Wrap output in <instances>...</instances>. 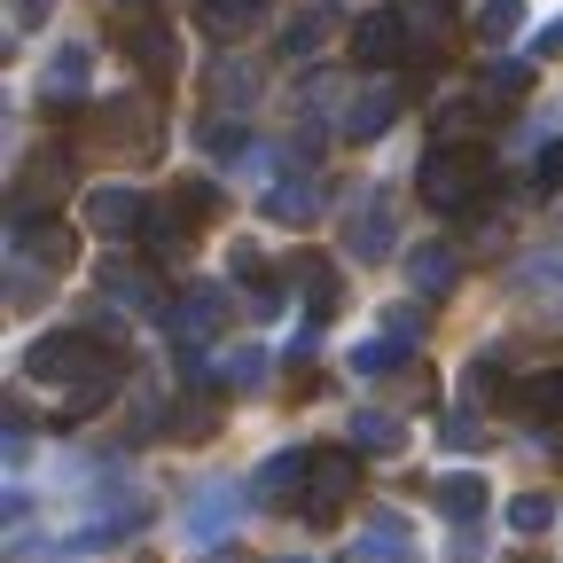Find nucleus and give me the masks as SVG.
Here are the masks:
<instances>
[{"label":"nucleus","instance_id":"32","mask_svg":"<svg viewBox=\"0 0 563 563\" xmlns=\"http://www.w3.org/2000/svg\"><path fill=\"white\" fill-rule=\"evenodd\" d=\"M446 563H485V532H477V525H454V548H446Z\"/></svg>","mask_w":563,"mask_h":563},{"label":"nucleus","instance_id":"33","mask_svg":"<svg viewBox=\"0 0 563 563\" xmlns=\"http://www.w3.org/2000/svg\"><path fill=\"white\" fill-rule=\"evenodd\" d=\"M532 180H540V188H548V196H555V188H563V141H555V150H540V173H532Z\"/></svg>","mask_w":563,"mask_h":563},{"label":"nucleus","instance_id":"35","mask_svg":"<svg viewBox=\"0 0 563 563\" xmlns=\"http://www.w3.org/2000/svg\"><path fill=\"white\" fill-rule=\"evenodd\" d=\"M532 55H563V16H555V24H548V32L532 40Z\"/></svg>","mask_w":563,"mask_h":563},{"label":"nucleus","instance_id":"25","mask_svg":"<svg viewBox=\"0 0 563 563\" xmlns=\"http://www.w3.org/2000/svg\"><path fill=\"white\" fill-rule=\"evenodd\" d=\"M525 87H532V63H493L485 79H477V95H485V102H517Z\"/></svg>","mask_w":563,"mask_h":563},{"label":"nucleus","instance_id":"18","mask_svg":"<svg viewBox=\"0 0 563 563\" xmlns=\"http://www.w3.org/2000/svg\"><path fill=\"white\" fill-rule=\"evenodd\" d=\"M125 47L141 55V70H150V79H173V63H180V47H173L165 24H125Z\"/></svg>","mask_w":563,"mask_h":563},{"label":"nucleus","instance_id":"4","mask_svg":"<svg viewBox=\"0 0 563 563\" xmlns=\"http://www.w3.org/2000/svg\"><path fill=\"white\" fill-rule=\"evenodd\" d=\"M415 55V32H407V9H376V16H361L352 24V63H407Z\"/></svg>","mask_w":563,"mask_h":563},{"label":"nucleus","instance_id":"7","mask_svg":"<svg viewBox=\"0 0 563 563\" xmlns=\"http://www.w3.org/2000/svg\"><path fill=\"white\" fill-rule=\"evenodd\" d=\"M235 517H243L235 485H228V477H211L196 501H188V540H203V548H211V540H228V532H235Z\"/></svg>","mask_w":563,"mask_h":563},{"label":"nucleus","instance_id":"5","mask_svg":"<svg viewBox=\"0 0 563 563\" xmlns=\"http://www.w3.org/2000/svg\"><path fill=\"white\" fill-rule=\"evenodd\" d=\"M415 336H422V313L399 306V313H391V336H368L361 352H352V376H391L407 352H415Z\"/></svg>","mask_w":563,"mask_h":563},{"label":"nucleus","instance_id":"31","mask_svg":"<svg viewBox=\"0 0 563 563\" xmlns=\"http://www.w3.org/2000/svg\"><path fill=\"white\" fill-rule=\"evenodd\" d=\"M439 431H446V446H462V454H470V446H485V439H477V415H470V407H454V415L439 422Z\"/></svg>","mask_w":563,"mask_h":563},{"label":"nucleus","instance_id":"15","mask_svg":"<svg viewBox=\"0 0 563 563\" xmlns=\"http://www.w3.org/2000/svg\"><path fill=\"white\" fill-rule=\"evenodd\" d=\"M70 180V165H63V150H40L32 165H24V180H16V203L24 211H47V196ZM24 211H16V220H24Z\"/></svg>","mask_w":563,"mask_h":563},{"label":"nucleus","instance_id":"20","mask_svg":"<svg viewBox=\"0 0 563 563\" xmlns=\"http://www.w3.org/2000/svg\"><path fill=\"white\" fill-rule=\"evenodd\" d=\"M407 274H415V290H422V298H439V290H454V274H462V258H454L446 243H422V251L407 258Z\"/></svg>","mask_w":563,"mask_h":563},{"label":"nucleus","instance_id":"3","mask_svg":"<svg viewBox=\"0 0 563 563\" xmlns=\"http://www.w3.org/2000/svg\"><path fill=\"white\" fill-rule=\"evenodd\" d=\"M352 501H361V454H344V446L313 454V477H306V517H313V525H329V517H344Z\"/></svg>","mask_w":563,"mask_h":563},{"label":"nucleus","instance_id":"17","mask_svg":"<svg viewBox=\"0 0 563 563\" xmlns=\"http://www.w3.org/2000/svg\"><path fill=\"white\" fill-rule=\"evenodd\" d=\"M102 290H110V298H133L141 313H157V306H165V298H157V274H150V266H133V258H110V266H102Z\"/></svg>","mask_w":563,"mask_h":563},{"label":"nucleus","instance_id":"27","mask_svg":"<svg viewBox=\"0 0 563 563\" xmlns=\"http://www.w3.org/2000/svg\"><path fill=\"white\" fill-rule=\"evenodd\" d=\"M352 439H361L368 454H399L407 439H399V422L391 415H352Z\"/></svg>","mask_w":563,"mask_h":563},{"label":"nucleus","instance_id":"36","mask_svg":"<svg viewBox=\"0 0 563 563\" xmlns=\"http://www.w3.org/2000/svg\"><path fill=\"white\" fill-rule=\"evenodd\" d=\"M290 563H298V555H290Z\"/></svg>","mask_w":563,"mask_h":563},{"label":"nucleus","instance_id":"24","mask_svg":"<svg viewBox=\"0 0 563 563\" xmlns=\"http://www.w3.org/2000/svg\"><path fill=\"white\" fill-rule=\"evenodd\" d=\"M525 32V0H477V40H517Z\"/></svg>","mask_w":563,"mask_h":563},{"label":"nucleus","instance_id":"12","mask_svg":"<svg viewBox=\"0 0 563 563\" xmlns=\"http://www.w3.org/2000/svg\"><path fill=\"white\" fill-rule=\"evenodd\" d=\"M16 258H32V266H70V228L47 220V211H24V220H16Z\"/></svg>","mask_w":563,"mask_h":563},{"label":"nucleus","instance_id":"19","mask_svg":"<svg viewBox=\"0 0 563 563\" xmlns=\"http://www.w3.org/2000/svg\"><path fill=\"white\" fill-rule=\"evenodd\" d=\"M40 95H47V110L79 102V95H87V47H63V55L47 63V87H40Z\"/></svg>","mask_w":563,"mask_h":563},{"label":"nucleus","instance_id":"13","mask_svg":"<svg viewBox=\"0 0 563 563\" xmlns=\"http://www.w3.org/2000/svg\"><path fill=\"white\" fill-rule=\"evenodd\" d=\"M344 251L352 258H384L391 251V203L384 196H361V211L344 220Z\"/></svg>","mask_w":563,"mask_h":563},{"label":"nucleus","instance_id":"26","mask_svg":"<svg viewBox=\"0 0 563 563\" xmlns=\"http://www.w3.org/2000/svg\"><path fill=\"white\" fill-rule=\"evenodd\" d=\"M258 376H266V352H251V344H243V352H228V361L211 368V384H228V391H251Z\"/></svg>","mask_w":563,"mask_h":563},{"label":"nucleus","instance_id":"29","mask_svg":"<svg viewBox=\"0 0 563 563\" xmlns=\"http://www.w3.org/2000/svg\"><path fill=\"white\" fill-rule=\"evenodd\" d=\"M321 32H329V9H306L290 32H282V55H290V63H298V55H313V40H321Z\"/></svg>","mask_w":563,"mask_h":563},{"label":"nucleus","instance_id":"21","mask_svg":"<svg viewBox=\"0 0 563 563\" xmlns=\"http://www.w3.org/2000/svg\"><path fill=\"white\" fill-rule=\"evenodd\" d=\"M517 415H525V422H563V368L517 384Z\"/></svg>","mask_w":563,"mask_h":563},{"label":"nucleus","instance_id":"30","mask_svg":"<svg viewBox=\"0 0 563 563\" xmlns=\"http://www.w3.org/2000/svg\"><path fill=\"white\" fill-rule=\"evenodd\" d=\"M203 150H211V157H235V150H243V125H235V118H211V125H203Z\"/></svg>","mask_w":563,"mask_h":563},{"label":"nucleus","instance_id":"16","mask_svg":"<svg viewBox=\"0 0 563 563\" xmlns=\"http://www.w3.org/2000/svg\"><path fill=\"white\" fill-rule=\"evenodd\" d=\"M258 16H266V0H196V24L211 40H243Z\"/></svg>","mask_w":563,"mask_h":563},{"label":"nucleus","instance_id":"23","mask_svg":"<svg viewBox=\"0 0 563 563\" xmlns=\"http://www.w3.org/2000/svg\"><path fill=\"white\" fill-rule=\"evenodd\" d=\"M298 290H306V313H313V321H329V313H336V298H344V282H336L321 258H306V266H298Z\"/></svg>","mask_w":563,"mask_h":563},{"label":"nucleus","instance_id":"9","mask_svg":"<svg viewBox=\"0 0 563 563\" xmlns=\"http://www.w3.org/2000/svg\"><path fill=\"white\" fill-rule=\"evenodd\" d=\"M220 306H228L220 290H188V298L165 313L173 336H180V361H188V368H196V344H203V336H220Z\"/></svg>","mask_w":563,"mask_h":563},{"label":"nucleus","instance_id":"6","mask_svg":"<svg viewBox=\"0 0 563 563\" xmlns=\"http://www.w3.org/2000/svg\"><path fill=\"white\" fill-rule=\"evenodd\" d=\"M415 555H422V548H415V525H407V517H391V509H384V517H368V525H361V540H352V563H415Z\"/></svg>","mask_w":563,"mask_h":563},{"label":"nucleus","instance_id":"1","mask_svg":"<svg viewBox=\"0 0 563 563\" xmlns=\"http://www.w3.org/2000/svg\"><path fill=\"white\" fill-rule=\"evenodd\" d=\"M415 188H422L431 211H477L485 188H493V150H477V141H439V150L422 157Z\"/></svg>","mask_w":563,"mask_h":563},{"label":"nucleus","instance_id":"10","mask_svg":"<svg viewBox=\"0 0 563 563\" xmlns=\"http://www.w3.org/2000/svg\"><path fill=\"white\" fill-rule=\"evenodd\" d=\"M258 211H266V220H282V228H306L313 211H321V180H313V173H290V180H274V188L258 196Z\"/></svg>","mask_w":563,"mask_h":563},{"label":"nucleus","instance_id":"2","mask_svg":"<svg viewBox=\"0 0 563 563\" xmlns=\"http://www.w3.org/2000/svg\"><path fill=\"white\" fill-rule=\"evenodd\" d=\"M87 150H133V157H150V150H157V110L133 102V95L102 102V110L87 118Z\"/></svg>","mask_w":563,"mask_h":563},{"label":"nucleus","instance_id":"28","mask_svg":"<svg viewBox=\"0 0 563 563\" xmlns=\"http://www.w3.org/2000/svg\"><path fill=\"white\" fill-rule=\"evenodd\" d=\"M509 525H517V532H548V525H555V501H548V493H517V501H509Z\"/></svg>","mask_w":563,"mask_h":563},{"label":"nucleus","instance_id":"34","mask_svg":"<svg viewBox=\"0 0 563 563\" xmlns=\"http://www.w3.org/2000/svg\"><path fill=\"white\" fill-rule=\"evenodd\" d=\"M47 9H55V0H16L9 16H16V32H32V24H47Z\"/></svg>","mask_w":563,"mask_h":563},{"label":"nucleus","instance_id":"22","mask_svg":"<svg viewBox=\"0 0 563 563\" xmlns=\"http://www.w3.org/2000/svg\"><path fill=\"white\" fill-rule=\"evenodd\" d=\"M485 501H493V493H485V477H470V470L439 485V509H446L454 525H477V517H485Z\"/></svg>","mask_w":563,"mask_h":563},{"label":"nucleus","instance_id":"11","mask_svg":"<svg viewBox=\"0 0 563 563\" xmlns=\"http://www.w3.org/2000/svg\"><path fill=\"white\" fill-rule=\"evenodd\" d=\"M306 477H313V454H306V446H282V454L251 477V501H258V509H274V501H290Z\"/></svg>","mask_w":563,"mask_h":563},{"label":"nucleus","instance_id":"14","mask_svg":"<svg viewBox=\"0 0 563 563\" xmlns=\"http://www.w3.org/2000/svg\"><path fill=\"white\" fill-rule=\"evenodd\" d=\"M399 118V87H361V102L344 110V141H376Z\"/></svg>","mask_w":563,"mask_h":563},{"label":"nucleus","instance_id":"8","mask_svg":"<svg viewBox=\"0 0 563 563\" xmlns=\"http://www.w3.org/2000/svg\"><path fill=\"white\" fill-rule=\"evenodd\" d=\"M150 196H141V188H95L87 196V220L102 228V235H141V228H150Z\"/></svg>","mask_w":563,"mask_h":563}]
</instances>
